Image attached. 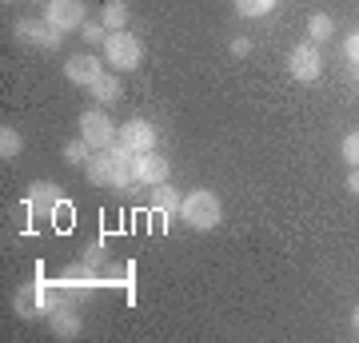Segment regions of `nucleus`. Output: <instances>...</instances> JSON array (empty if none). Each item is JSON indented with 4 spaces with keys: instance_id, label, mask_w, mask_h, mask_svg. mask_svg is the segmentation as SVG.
I'll return each mask as SVG.
<instances>
[{
    "instance_id": "obj_20",
    "label": "nucleus",
    "mask_w": 359,
    "mask_h": 343,
    "mask_svg": "<svg viewBox=\"0 0 359 343\" xmlns=\"http://www.w3.org/2000/svg\"><path fill=\"white\" fill-rule=\"evenodd\" d=\"M92 152H96V148H92V144L84 140V136H76V140H68V144H65V160H68V164H76V168L88 164Z\"/></svg>"
},
{
    "instance_id": "obj_12",
    "label": "nucleus",
    "mask_w": 359,
    "mask_h": 343,
    "mask_svg": "<svg viewBox=\"0 0 359 343\" xmlns=\"http://www.w3.org/2000/svg\"><path fill=\"white\" fill-rule=\"evenodd\" d=\"M13 307H16L20 319H40V311H44V283H25V288L16 292Z\"/></svg>"
},
{
    "instance_id": "obj_13",
    "label": "nucleus",
    "mask_w": 359,
    "mask_h": 343,
    "mask_svg": "<svg viewBox=\"0 0 359 343\" xmlns=\"http://www.w3.org/2000/svg\"><path fill=\"white\" fill-rule=\"evenodd\" d=\"M84 176H88L92 188H112V152L108 148L92 152V160L84 164Z\"/></svg>"
},
{
    "instance_id": "obj_9",
    "label": "nucleus",
    "mask_w": 359,
    "mask_h": 343,
    "mask_svg": "<svg viewBox=\"0 0 359 343\" xmlns=\"http://www.w3.org/2000/svg\"><path fill=\"white\" fill-rule=\"evenodd\" d=\"M60 203H65V188H60L56 180H36V184L28 188V208H32L36 216H52Z\"/></svg>"
},
{
    "instance_id": "obj_23",
    "label": "nucleus",
    "mask_w": 359,
    "mask_h": 343,
    "mask_svg": "<svg viewBox=\"0 0 359 343\" xmlns=\"http://www.w3.org/2000/svg\"><path fill=\"white\" fill-rule=\"evenodd\" d=\"M104 255H108V252H104L100 243H92L88 252H84V264H88L92 271H100V267H104Z\"/></svg>"
},
{
    "instance_id": "obj_8",
    "label": "nucleus",
    "mask_w": 359,
    "mask_h": 343,
    "mask_svg": "<svg viewBox=\"0 0 359 343\" xmlns=\"http://www.w3.org/2000/svg\"><path fill=\"white\" fill-rule=\"evenodd\" d=\"M65 76L72 80L76 88H92V84L104 76V60H96L92 52H76V56L65 60Z\"/></svg>"
},
{
    "instance_id": "obj_11",
    "label": "nucleus",
    "mask_w": 359,
    "mask_h": 343,
    "mask_svg": "<svg viewBox=\"0 0 359 343\" xmlns=\"http://www.w3.org/2000/svg\"><path fill=\"white\" fill-rule=\"evenodd\" d=\"M180 203H184V196H180L172 184H156L152 188V216L164 220V224H172V220H180Z\"/></svg>"
},
{
    "instance_id": "obj_4",
    "label": "nucleus",
    "mask_w": 359,
    "mask_h": 343,
    "mask_svg": "<svg viewBox=\"0 0 359 343\" xmlns=\"http://www.w3.org/2000/svg\"><path fill=\"white\" fill-rule=\"evenodd\" d=\"M287 72H292L299 84H316L323 76V52L316 40H304V44H295L292 56H287Z\"/></svg>"
},
{
    "instance_id": "obj_21",
    "label": "nucleus",
    "mask_w": 359,
    "mask_h": 343,
    "mask_svg": "<svg viewBox=\"0 0 359 343\" xmlns=\"http://www.w3.org/2000/svg\"><path fill=\"white\" fill-rule=\"evenodd\" d=\"M339 152H344L347 168H359V132H347L344 144H339Z\"/></svg>"
},
{
    "instance_id": "obj_15",
    "label": "nucleus",
    "mask_w": 359,
    "mask_h": 343,
    "mask_svg": "<svg viewBox=\"0 0 359 343\" xmlns=\"http://www.w3.org/2000/svg\"><path fill=\"white\" fill-rule=\"evenodd\" d=\"M48 323H52V331H56L60 339H76L80 335V316L68 304H60L56 311H48Z\"/></svg>"
},
{
    "instance_id": "obj_14",
    "label": "nucleus",
    "mask_w": 359,
    "mask_h": 343,
    "mask_svg": "<svg viewBox=\"0 0 359 343\" xmlns=\"http://www.w3.org/2000/svg\"><path fill=\"white\" fill-rule=\"evenodd\" d=\"M88 96L100 104V108H108V104L124 100V84H120V76H116V72H104V76L88 88Z\"/></svg>"
},
{
    "instance_id": "obj_3",
    "label": "nucleus",
    "mask_w": 359,
    "mask_h": 343,
    "mask_svg": "<svg viewBox=\"0 0 359 343\" xmlns=\"http://www.w3.org/2000/svg\"><path fill=\"white\" fill-rule=\"evenodd\" d=\"M80 136L100 152V148H112V144L120 140V124H112V116L96 104V108H88V112H80Z\"/></svg>"
},
{
    "instance_id": "obj_2",
    "label": "nucleus",
    "mask_w": 359,
    "mask_h": 343,
    "mask_svg": "<svg viewBox=\"0 0 359 343\" xmlns=\"http://www.w3.org/2000/svg\"><path fill=\"white\" fill-rule=\"evenodd\" d=\"M104 60L112 64L116 72H136L144 64V44L136 32H108L104 40Z\"/></svg>"
},
{
    "instance_id": "obj_27",
    "label": "nucleus",
    "mask_w": 359,
    "mask_h": 343,
    "mask_svg": "<svg viewBox=\"0 0 359 343\" xmlns=\"http://www.w3.org/2000/svg\"><path fill=\"white\" fill-rule=\"evenodd\" d=\"M351 328H355V335H359V307L351 311Z\"/></svg>"
},
{
    "instance_id": "obj_28",
    "label": "nucleus",
    "mask_w": 359,
    "mask_h": 343,
    "mask_svg": "<svg viewBox=\"0 0 359 343\" xmlns=\"http://www.w3.org/2000/svg\"><path fill=\"white\" fill-rule=\"evenodd\" d=\"M25 4H40V0H25ZM44 4H48V0H44Z\"/></svg>"
},
{
    "instance_id": "obj_22",
    "label": "nucleus",
    "mask_w": 359,
    "mask_h": 343,
    "mask_svg": "<svg viewBox=\"0 0 359 343\" xmlns=\"http://www.w3.org/2000/svg\"><path fill=\"white\" fill-rule=\"evenodd\" d=\"M80 36L88 40V44H104V40H108V28H104V20H84Z\"/></svg>"
},
{
    "instance_id": "obj_7",
    "label": "nucleus",
    "mask_w": 359,
    "mask_h": 343,
    "mask_svg": "<svg viewBox=\"0 0 359 343\" xmlns=\"http://www.w3.org/2000/svg\"><path fill=\"white\" fill-rule=\"evenodd\" d=\"M16 40H25V44H40V48H60V40H65V32H56V28L44 20V16H25V20H16L13 25Z\"/></svg>"
},
{
    "instance_id": "obj_18",
    "label": "nucleus",
    "mask_w": 359,
    "mask_h": 343,
    "mask_svg": "<svg viewBox=\"0 0 359 343\" xmlns=\"http://www.w3.org/2000/svg\"><path fill=\"white\" fill-rule=\"evenodd\" d=\"M335 32V20L327 13H311L308 16V40H316V44H327Z\"/></svg>"
},
{
    "instance_id": "obj_25",
    "label": "nucleus",
    "mask_w": 359,
    "mask_h": 343,
    "mask_svg": "<svg viewBox=\"0 0 359 343\" xmlns=\"http://www.w3.org/2000/svg\"><path fill=\"white\" fill-rule=\"evenodd\" d=\"M252 52V40L248 36H231V56H248Z\"/></svg>"
},
{
    "instance_id": "obj_6",
    "label": "nucleus",
    "mask_w": 359,
    "mask_h": 343,
    "mask_svg": "<svg viewBox=\"0 0 359 343\" xmlns=\"http://www.w3.org/2000/svg\"><path fill=\"white\" fill-rule=\"evenodd\" d=\"M120 144H124V148H132L136 156L156 152V144H160V132H156L152 120H140V116H132L128 124H120Z\"/></svg>"
},
{
    "instance_id": "obj_1",
    "label": "nucleus",
    "mask_w": 359,
    "mask_h": 343,
    "mask_svg": "<svg viewBox=\"0 0 359 343\" xmlns=\"http://www.w3.org/2000/svg\"><path fill=\"white\" fill-rule=\"evenodd\" d=\"M180 220L192 231H212L224 224V203H219V196L212 188H196L180 203Z\"/></svg>"
},
{
    "instance_id": "obj_16",
    "label": "nucleus",
    "mask_w": 359,
    "mask_h": 343,
    "mask_svg": "<svg viewBox=\"0 0 359 343\" xmlns=\"http://www.w3.org/2000/svg\"><path fill=\"white\" fill-rule=\"evenodd\" d=\"M100 20H104V28H108V32H124V28H128V20H132V13H128V4H124V0H104Z\"/></svg>"
},
{
    "instance_id": "obj_5",
    "label": "nucleus",
    "mask_w": 359,
    "mask_h": 343,
    "mask_svg": "<svg viewBox=\"0 0 359 343\" xmlns=\"http://www.w3.org/2000/svg\"><path fill=\"white\" fill-rule=\"evenodd\" d=\"M44 20L56 32H80L84 20H88V8H84V0H48L44 4Z\"/></svg>"
},
{
    "instance_id": "obj_26",
    "label": "nucleus",
    "mask_w": 359,
    "mask_h": 343,
    "mask_svg": "<svg viewBox=\"0 0 359 343\" xmlns=\"http://www.w3.org/2000/svg\"><path fill=\"white\" fill-rule=\"evenodd\" d=\"M347 191H351V196H359V168H351V172H347Z\"/></svg>"
},
{
    "instance_id": "obj_17",
    "label": "nucleus",
    "mask_w": 359,
    "mask_h": 343,
    "mask_svg": "<svg viewBox=\"0 0 359 343\" xmlns=\"http://www.w3.org/2000/svg\"><path fill=\"white\" fill-rule=\"evenodd\" d=\"M231 8H236V16H244V20H259V16L276 13L280 0H231Z\"/></svg>"
},
{
    "instance_id": "obj_24",
    "label": "nucleus",
    "mask_w": 359,
    "mask_h": 343,
    "mask_svg": "<svg viewBox=\"0 0 359 343\" xmlns=\"http://www.w3.org/2000/svg\"><path fill=\"white\" fill-rule=\"evenodd\" d=\"M344 56H347L351 64H359V32H351V36L344 40Z\"/></svg>"
},
{
    "instance_id": "obj_10",
    "label": "nucleus",
    "mask_w": 359,
    "mask_h": 343,
    "mask_svg": "<svg viewBox=\"0 0 359 343\" xmlns=\"http://www.w3.org/2000/svg\"><path fill=\"white\" fill-rule=\"evenodd\" d=\"M132 172H136V184H148V188H156V184H164V180H168V172H172V160H168L164 152H144V156H136Z\"/></svg>"
},
{
    "instance_id": "obj_19",
    "label": "nucleus",
    "mask_w": 359,
    "mask_h": 343,
    "mask_svg": "<svg viewBox=\"0 0 359 343\" xmlns=\"http://www.w3.org/2000/svg\"><path fill=\"white\" fill-rule=\"evenodd\" d=\"M20 148H25V136H20V128L4 124V128H0V156H4V160H16V156H20Z\"/></svg>"
}]
</instances>
